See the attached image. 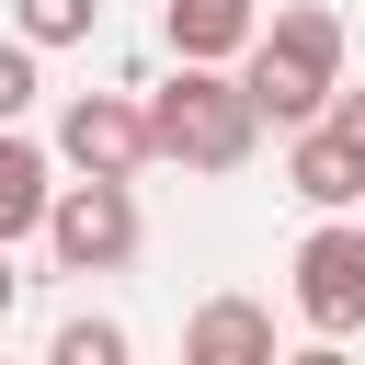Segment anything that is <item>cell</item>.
<instances>
[{"label":"cell","instance_id":"7c38bea8","mask_svg":"<svg viewBox=\"0 0 365 365\" xmlns=\"http://www.w3.org/2000/svg\"><path fill=\"white\" fill-rule=\"evenodd\" d=\"M46 46H23V34H0V125H23L34 114V91H46V68H34Z\"/></svg>","mask_w":365,"mask_h":365},{"label":"cell","instance_id":"8992f818","mask_svg":"<svg viewBox=\"0 0 365 365\" xmlns=\"http://www.w3.org/2000/svg\"><path fill=\"white\" fill-rule=\"evenodd\" d=\"M182 365H274V308L205 297V308L182 319Z\"/></svg>","mask_w":365,"mask_h":365},{"label":"cell","instance_id":"6da1fadb","mask_svg":"<svg viewBox=\"0 0 365 365\" xmlns=\"http://www.w3.org/2000/svg\"><path fill=\"white\" fill-rule=\"evenodd\" d=\"M262 148V103L240 91L228 57H182L160 91H148V160H182V171H240Z\"/></svg>","mask_w":365,"mask_h":365},{"label":"cell","instance_id":"5bb4252c","mask_svg":"<svg viewBox=\"0 0 365 365\" xmlns=\"http://www.w3.org/2000/svg\"><path fill=\"white\" fill-rule=\"evenodd\" d=\"M11 297H23V274H11V240H0V319H11Z\"/></svg>","mask_w":365,"mask_h":365},{"label":"cell","instance_id":"8fae6325","mask_svg":"<svg viewBox=\"0 0 365 365\" xmlns=\"http://www.w3.org/2000/svg\"><path fill=\"white\" fill-rule=\"evenodd\" d=\"M46 354H57V365H125V319H91V308H80V319H57Z\"/></svg>","mask_w":365,"mask_h":365},{"label":"cell","instance_id":"52a82bcc","mask_svg":"<svg viewBox=\"0 0 365 365\" xmlns=\"http://www.w3.org/2000/svg\"><path fill=\"white\" fill-rule=\"evenodd\" d=\"M285 194H308L319 217H342V205H365V160L308 114V125H297V148H285Z\"/></svg>","mask_w":365,"mask_h":365},{"label":"cell","instance_id":"7a4b0ae2","mask_svg":"<svg viewBox=\"0 0 365 365\" xmlns=\"http://www.w3.org/2000/svg\"><path fill=\"white\" fill-rule=\"evenodd\" d=\"M240 91L262 103V125H308V114L342 91V23H331L319 0L274 11V23L240 46Z\"/></svg>","mask_w":365,"mask_h":365},{"label":"cell","instance_id":"4fadbf2b","mask_svg":"<svg viewBox=\"0 0 365 365\" xmlns=\"http://www.w3.org/2000/svg\"><path fill=\"white\" fill-rule=\"evenodd\" d=\"M319 125H331V137L365 160V91H331V103H319Z\"/></svg>","mask_w":365,"mask_h":365},{"label":"cell","instance_id":"ba28073f","mask_svg":"<svg viewBox=\"0 0 365 365\" xmlns=\"http://www.w3.org/2000/svg\"><path fill=\"white\" fill-rule=\"evenodd\" d=\"M46 194H57V160L23 125H0V240H34L46 228Z\"/></svg>","mask_w":365,"mask_h":365},{"label":"cell","instance_id":"3957f363","mask_svg":"<svg viewBox=\"0 0 365 365\" xmlns=\"http://www.w3.org/2000/svg\"><path fill=\"white\" fill-rule=\"evenodd\" d=\"M137 240H148V217H137V194H125L114 171H80V182L46 194V251H57V274H125Z\"/></svg>","mask_w":365,"mask_h":365},{"label":"cell","instance_id":"5b68a950","mask_svg":"<svg viewBox=\"0 0 365 365\" xmlns=\"http://www.w3.org/2000/svg\"><path fill=\"white\" fill-rule=\"evenodd\" d=\"M57 160H68V171H114V182H137V171H148V103H125V91H68V114H57Z\"/></svg>","mask_w":365,"mask_h":365},{"label":"cell","instance_id":"9c48e42d","mask_svg":"<svg viewBox=\"0 0 365 365\" xmlns=\"http://www.w3.org/2000/svg\"><path fill=\"white\" fill-rule=\"evenodd\" d=\"M160 34H171V57H240V46L262 34V11H251V0H171Z\"/></svg>","mask_w":365,"mask_h":365},{"label":"cell","instance_id":"277c9868","mask_svg":"<svg viewBox=\"0 0 365 365\" xmlns=\"http://www.w3.org/2000/svg\"><path fill=\"white\" fill-rule=\"evenodd\" d=\"M297 319H308L319 342L365 331V228H354V217H331V228L297 240Z\"/></svg>","mask_w":365,"mask_h":365},{"label":"cell","instance_id":"30bf717a","mask_svg":"<svg viewBox=\"0 0 365 365\" xmlns=\"http://www.w3.org/2000/svg\"><path fill=\"white\" fill-rule=\"evenodd\" d=\"M91 23H103V0H11L23 46H91Z\"/></svg>","mask_w":365,"mask_h":365}]
</instances>
